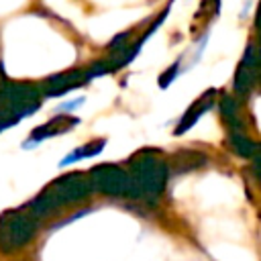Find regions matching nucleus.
<instances>
[{
    "label": "nucleus",
    "instance_id": "9d476101",
    "mask_svg": "<svg viewBox=\"0 0 261 261\" xmlns=\"http://www.w3.org/2000/svg\"><path fill=\"white\" fill-rule=\"evenodd\" d=\"M218 100V110H220V116H222V122L226 126L228 133H234V130H245V124H243V116H241V108H239V102L234 96H228V94H222Z\"/></svg>",
    "mask_w": 261,
    "mask_h": 261
},
{
    "label": "nucleus",
    "instance_id": "1a4fd4ad",
    "mask_svg": "<svg viewBox=\"0 0 261 261\" xmlns=\"http://www.w3.org/2000/svg\"><path fill=\"white\" fill-rule=\"evenodd\" d=\"M216 96H218V92H216L214 88L202 92V94L186 108V112L181 114V118H179V122H177V126H175V130H173V135H184V133H188L208 110H212V106L216 104Z\"/></svg>",
    "mask_w": 261,
    "mask_h": 261
},
{
    "label": "nucleus",
    "instance_id": "7ed1b4c3",
    "mask_svg": "<svg viewBox=\"0 0 261 261\" xmlns=\"http://www.w3.org/2000/svg\"><path fill=\"white\" fill-rule=\"evenodd\" d=\"M43 102V94L39 86H33L29 82L20 80H8L0 77V110L12 118H24L33 114Z\"/></svg>",
    "mask_w": 261,
    "mask_h": 261
},
{
    "label": "nucleus",
    "instance_id": "9b49d317",
    "mask_svg": "<svg viewBox=\"0 0 261 261\" xmlns=\"http://www.w3.org/2000/svg\"><path fill=\"white\" fill-rule=\"evenodd\" d=\"M206 163H208V157L202 151H196V149H181V151L173 153V157H171V165L175 167V171L198 169Z\"/></svg>",
    "mask_w": 261,
    "mask_h": 261
},
{
    "label": "nucleus",
    "instance_id": "20e7f679",
    "mask_svg": "<svg viewBox=\"0 0 261 261\" xmlns=\"http://www.w3.org/2000/svg\"><path fill=\"white\" fill-rule=\"evenodd\" d=\"M37 234V220L24 210H4L0 214V251L16 253Z\"/></svg>",
    "mask_w": 261,
    "mask_h": 261
},
{
    "label": "nucleus",
    "instance_id": "0eeeda50",
    "mask_svg": "<svg viewBox=\"0 0 261 261\" xmlns=\"http://www.w3.org/2000/svg\"><path fill=\"white\" fill-rule=\"evenodd\" d=\"M88 82H90V77H88L86 69H67V71H61V73H55V75L43 80L39 90L45 98L63 96V94H67V92H71V90H75Z\"/></svg>",
    "mask_w": 261,
    "mask_h": 261
},
{
    "label": "nucleus",
    "instance_id": "423d86ee",
    "mask_svg": "<svg viewBox=\"0 0 261 261\" xmlns=\"http://www.w3.org/2000/svg\"><path fill=\"white\" fill-rule=\"evenodd\" d=\"M259 53L255 49V43L251 41L234 69V77H232V90L239 96H247L259 82Z\"/></svg>",
    "mask_w": 261,
    "mask_h": 261
},
{
    "label": "nucleus",
    "instance_id": "f257e3e1",
    "mask_svg": "<svg viewBox=\"0 0 261 261\" xmlns=\"http://www.w3.org/2000/svg\"><path fill=\"white\" fill-rule=\"evenodd\" d=\"M128 196L157 200L167 186V161L159 149L143 147L128 159Z\"/></svg>",
    "mask_w": 261,
    "mask_h": 261
},
{
    "label": "nucleus",
    "instance_id": "ddd939ff",
    "mask_svg": "<svg viewBox=\"0 0 261 261\" xmlns=\"http://www.w3.org/2000/svg\"><path fill=\"white\" fill-rule=\"evenodd\" d=\"M104 145H106V139H94V141H90V143H86V145L77 147L75 151H71L67 157H63L59 165L63 167V165H67V163H73V161H80V159L94 157V155H98V153L104 149Z\"/></svg>",
    "mask_w": 261,
    "mask_h": 261
},
{
    "label": "nucleus",
    "instance_id": "4468645a",
    "mask_svg": "<svg viewBox=\"0 0 261 261\" xmlns=\"http://www.w3.org/2000/svg\"><path fill=\"white\" fill-rule=\"evenodd\" d=\"M218 8H220V0H200V8L194 14V20L206 29L210 24V20L218 14Z\"/></svg>",
    "mask_w": 261,
    "mask_h": 261
},
{
    "label": "nucleus",
    "instance_id": "6e6552de",
    "mask_svg": "<svg viewBox=\"0 0 261 261\" xmlns=\"http://www.w3.org/2000/svg\"><path fill=\"white\" fill-rule=\"evenodd\" d=\"M80 124V118L73 116V114H55L53 118H49L45 124H39L37 128H33V133L29 135V141L24 143V147H29L31 143H41L45 139H51V137H59V135H65L69 130H73L75 126Z\"/></svg>",
    "mask_w": 261,
    "mask_h": 261
},
{
    "label": "nucleus",
    "instance_id": "f8f14e48",
    "mask_svg": "<svg viewBox=\"0 0 261 261\" xmlns=\"http://www.w3.org/2000/svg\"><path fill=\"white\" fill-rule=\"evenodd\" d=\"M228 147L232 153H237L239 157H253L257 151H259V143L253 141L245 130H234V133H228Z\"/></svg>",
    "mask_w": 261,
    "mask_h": 261
},
{
    "label": "nucleus",
    "instance_id": "2eb2a0df",
    "mask_svg": "<svg viewBox=\"0 0 261 261\" xmlns=\"http://www.w3.org/2000/svg\"><path fill=\"white\" fill-rule=\"evenodd\" d=\"M14 122H16V120L8 118V116H6V114L0 110V130H2V128H6V126H10V124H14Z\"/></svg>",
    "mask_w": 261,
    "mask_h": 261
},
{
    "label": "nucleus",
    "instance_id": "39448f33",
    "mask_svg": "<svg viewBox=\"0 0 261 261\" xmlns=\"http://www.w3.org/2000/svg\"><path fill=\"white\" fill-rule=\"evenodd\" d=\"M88 181L92 190L106 196H128V173L124 167L114 163L94 165L88 173Z\"/></svg>",
    "mask_w": 261,
    "mask_h": 261
},
{
    "label": "nucleus",
    "instance_id": "f03ea898",
    "mask_svg": "<svg viewBox=\"0 0 261 261\" xmlns=\"http://www.w3.org/2000/svg\"><path fill=\"white\" fill-rule=\"evenodd\" d=\"M92 186L84 171H69L65 175L55 177L51 184L43 188V192L31 202L33 216H45L61 206L82 202L90 196Z\"/></svg>",
    "mask_w": 261,
    "mask_h": 261
}]
</instances>
